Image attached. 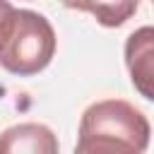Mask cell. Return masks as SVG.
<instances>
[{
  "instance_id": "cell-3",
  "label": "cell",
  "mask_w": 154,
  "mask_h": 154,
  "mask_svg": "<svg viewBox=\"0 0 154 154\" xmlns=\"http://www.w3.org/2000/svg\"><path fill=\"white\" fill-rule=\"evenodd\" d=\"M125 63L135 89L144 99H154V29L142 26L125 41Z\"/></svg>"
},
{
  "instance_id": "cell-4",
  "label": "cell",
  "mask_w": 154,
  "mask_h": 154,
  "mask_svg": "<svg viewBox=\"0 0 154 154\" xmlns=\"http://www.w3.org/2000/svg\"><path fill=\"white\" fill-rule=\"evenodd\" d=\"M58 140L41 123L12 125L0 135V154H55Z\"/></svg>"
},
{
  "instance_id": "cell-1",
  "label": "cell",
  "mask_w": 154,
  "mask_h": 154,
  "mask_svg": "<svg viewBox=\"0 0 154 154\" xmlns=\"http://www.w3.org/2000/svg\"><path fill=\"white\" fill-rule=\"evenodd\" d=\"M147 116L123 99L91 103L79 120V154H140L149 144Z\"/></svg>"
},
{
  "instance_id": "cell-2",
  "label": "cell",
  "mask_w": 154,
  "mask_h": 154,
  "mask_svg": "<svg viewBox=\"0 0 154 154\" xmlns=\"http://www.w3.org/2000/svg\"><path fill=\"white\" fill-rule=\"evenodd\" d=\"M55 55V31L34 10H10L0 22V67L31 77L51 65Z\"/></svg>"
},
{
  "instance_id": "cell-5",
  "label": "cell",
  "mask_w": 154,
  "mask_h": 154,
  "mask_svg": "<svg viewBox=\"0 0 154 154\" xmlns=\"http://www.w3.org/2000/svg\"><path fill=\"white\" fill-rule=\"evenodd\" d=\"M63 5L67 10L89 12L101 26L116 29L137 12L140 0H63Z\"/></svg>"
},
{
  "instance_id": "cell-6",
  "label": "cell",
  "mask_w": 154,
  "mask_h": 154,
  "mask_svg": "<svg viewBox=\"0 0 154 154\" xmlns=\"http://www.w3.org/2000/svg\"><path fill=\"white\" fill-rule=\"evenodd\" d=\"M10 10H12V5H10L7 0H0V22L7 17V12H10Z\"/></svg>"
}]
</instances>
